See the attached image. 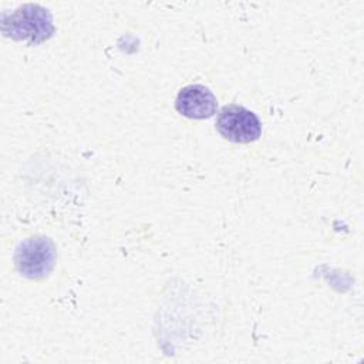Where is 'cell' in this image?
I'll return each instance as SVG.
<instances>
[{
    "label": "cell",
    "mask_w": 364,
    "mask_h": 364,
    "mask_svg": "<svg viewBox=\"0 0 364 364\" xmlns=\"http://www.w3.org/2000/svg\"><path fill=\"white\" fill-rule=\"evenodd\" d=\"M175 108L181 115L186 118L203 119L210 118L216 112L218 101L208 87L200 84H191L178 92Z\"/></svg>",
    "instance_id": "4"
},
{
    "label": "cell",
    "mask_w": 364,
    "mask_h": 364,
    "mask_svg": "<svg viewBox=\"0 0 364 364\" xmlns=\"http://www.w3.org/2000/svg\"><path fill=\"white\" fill-rule=\"evenodd\" d=\"M1 28L6 36L31 44L41 43L54 33L51 14L37 4H26L11 13V16L4 14Z\"/></svg>",
    "instance_id": "1"
},
{
    "label": "cell",
    "mask_w": 364,
    "mask_h": 364,
    "mask_svg": "<svg viewBox=\"0 0 364 364\" xmlns=\"http://www.w3.org/2000/svg\"><path fill=\"white\" fill-rule=\"evenodd\" d=\"M216 129L225 139L237 144L257 141L262 135V124L256 114L236 104L226 105L219 111Z\"/></svg>",
    "instance_id": "3"
},
{
    "label": "cell",
    "mask_w": 364,
    "mask_h": 364,
    "mask_svg": "<svg viewBox=\"0 0 364 364\" xmlns=\"http://www.w3.org/2000/svg\"><path fill=\"white\" fill-rule=\"evenodd\" d=\"M55 246L46 236H34L23 240L16 250V266L20 274L28 279H44L55 263Z\"/></svg>",
    "instance_id": "2"
}]
</instances>
